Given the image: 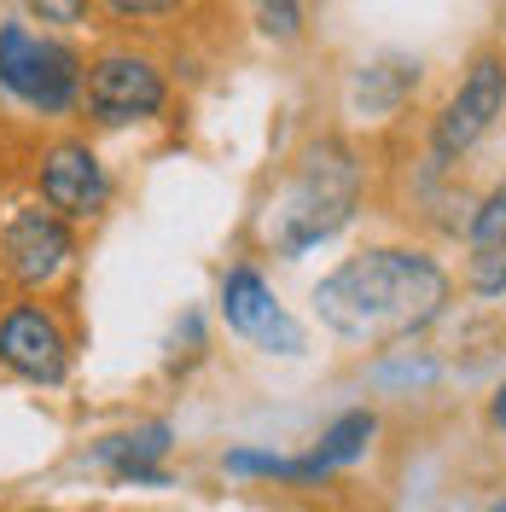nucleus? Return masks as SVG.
<instances>
[{
  "label": "nucleus",
  "instance_id": "obj_4",
  "mask_svg": "<svg viewBox=\"0 0 506 512\" xmlns=\"http://www.w3.org/2000/svg\"><path fill=\"white\" fill-rule=\"evenodd\" d=\"M506 117V53H477L460 76V88L443 99V111L431 117L425 158L431 169H454L483 146V134Z\"/></svg>",
  "mask_w": 506,
  "mask_h": 512
},
{
  "label": "nucleus",
  "instance_id": "obj_14",
  "mask_svg": "<svg viewBox=\"0 0 506 512\" xmlns=\"http://www.w3.org/2000/svg\"><path fill=\"white\" fill-rule=\"evenodd\" d=\"M437 379H443V367H437V361H431L425 350H390V355L379 361V367L367 373V384H373V390H390V396H413V390H431Z\"/></svg>",
  "mask_w": 506,
  "mask_h": 512
},
{
  "label": "nucleus",
  "instance_id": "obj_17",
  "mask_svg": "<svg viewBox=\"0 0 506 512\" xmlns=\"http://www.w3.org/2000/svg\"><path fill=\"white\" fill-rule=\"evenodd\" d=\"M30 18H41V24H59V30H70V24H82L88 18V6L94 0H18Z\"/></svg>",
  "mask_w": 506,
  "mask_h": 512
},
{
  "label": "nucleus",
  "instance_id": "obj_15",
  "mask_svg": "<svg viewBox=\"0 0 506 512\" xmlns=\"http://www.w3.org/2000/svg\"><path fill=\"white\" fill-rule=\"evenodd\" d=\"M256 30L268 41H297L303 35V0H256Z\"/></svg>",
  "mask_w": 506,
  "mask_h": 512
},
{
  "label": "nucleus",
  "instance_id": "obj_13",
  "mask_svg": "<svg viewBox=\"0 0 506 512\" xmlns=\"http://www.w3.org/2000/svg\"><path fill=\"white\" fill-rule=\"evenodd\" d=\"M373 437H379V414H373V408H349V414H338L326 431H320L315 454L326 460V472L338 478V472H349L355 460H367Z\"/></svg>",
  "mask_w": 506,
  "mask_h": 512
},
{
  "label": "nucleus",
  "instance_id": "obj_11",
  "mask_svg": "<svg viewBox=\"0 0 506 512\" xmlns=\"http://www.w3.org/2000/svg\"><path fill=\"white\" fill-rule=\"evenodd\" d=\"M175 448V431L152 419V425H134V431H111L94 443V466L111 472V483H140V489H169L163 472V454Z\"/></svg>",
  "mask_w": 506,
  "mask_h": 512
},
{
  "label": "nucleus",
  "instance_id": "obj_8",
  "mask_svg": "<svg viewBox=\"0 0 506 512\" xmlns=\"http://www.w3.org/2000/svg\"><path fill=\"white\" fill-rule=\"evenodd\" d=\"M0 367L24 384H64L70 379V338L53 309L41 303H12L0 315Z\"/></svg>",
  "mask_w": 506,
  "mask_h": 512
},
{
  "label": "nucleus",
  "instance_id": "obj_12",
  "mask_svg": "<svg viewBox=\"0 0 506 512\" xmlns=\"http://www.w3.org/2000/svg\"><path fill=\"white\" fill-rule=\"evenodd\" d=\"M419 59H373L361 64V76H355V111H367V117H390L402 99L419 88Z\"/></svg>",
  "mask_w": 506,
  "mask_h": 512
},
{
  "label": "nucleus",
  "instance_id": "obj_1",
  "mask_svg": "<svg viewBox=\"0 0 506 512\" xmlns=\"http://www.w3.org/2000/svg\"><path fill=\"white\" fill-rule=\"evenodd\" d=\"M454 280L419 245H367L309 291L315 320L344 344H408L448 315Z\"/></svg>",
  "mask_w": 506,
  "mask_h": 512
},
{
  "label": "nucleus",
  "instance_id": "obj_6",
  "mask_svg": "<svg viewBox=\"0 0 506 512\" xmlns=\"http://www.w3.org/2000/svg\"><path fill=\"white\" fill-rule=\"evenodd\" d=\"M222 320H227L233 338H245V344H256V350H268V355H303L309 350L303 326L280 309L274 286L256 274L251 262H239V268L222 274Z\"/></svg>",
  "mask_w": 506,
  "mask_h": 512
},
{
  "label": "nucleus",
  "instance_id": "obj_2",
  "mask_svg": "<svg viewBox=\"0 0 506 512\" xmlns=\"http://www.w3.org/2000/svg\"><path fill=\"white\" fill-rule=\"evenodd\" d=\"M361 192H367V169L355 158V146L326 134L315 146H303V158L291 163L285 187L274 192V204H268L262 239L274 245V256L297 262V256L332 245V239L355 222Z\"/></svg>",
  "mask_w": 506,
  "mask_h": 512
},
{
  "label": "nucleus",
  "instance_id": "obj_19",
  "mask_svg": "<svg viewBox=\"0 0 506 512\" xmlns=\"http://www.w3.org/2000/svg\"><path fill=\"white\" fill-rule=\"evenodd\" d=\"M495 507H501V512H506V495H501V501H495Z\"/></svg>",
  "mask_w": 506,
  "mask_h": 512
},
{
  "label": "nucleus",
  "instance_id": "obj_9",
  "mask_svg": "<svg viewBox=\"0 0 506 512\" xmlns=\"http://www.w3.org/2000/svg\"><path fill=\"white\" fill-rule=\"evenodd\" d=\"M35 187H41V204H53L64 222H94V216H105V204H111V175H105V163H99V152L88 140L47 146Z\"/></svg>",
  "mask_w": 506,
  "mask_h": 512
},
{
  "label": "nucleus",
  "instance_id": "obj_3",
  "mask_svg": "<svg viewBox=\"0 0 506 512\" xmlns=\"http://www.w3.org/2000/svg\"><path fill=\"white\" fill-rule=\"evenodd\" d=\"M0 88L41 117H64L82 105V59L30 24H0Z\"/></svg>",
  "mask_w": 506,
  "mask_h": 512
},
{
  "label": "nucleus",
  "instance_id": "obj_10",
  "mask_svg": "<svg viewBox=\"0 0 506 512\" xmlns=\"http://www.w3.org/2000/svg\"><path fill=\"white\" fill-rule=\"evenodd\" d=\"M466 291L483 303L506 297V181L483 192L466 222Z\"/></svg>",
  "mask_w": 506,
  "mask_h": 512
},
{
  "label": "nucleus",
  "instance_id": "obj_7",
  "mask_svg": "<svg viewBox=\"0 0 506 512\" xmlns=\"http://www.w3.org/2000/svg\"><path fill=\"white\" fill-rule=\"evenodd\" d=\"M0 256H6V274L18 280L24 291H41L53 286L64 268H70V256H76V233L64 222L59 210L47 204H30V210H18V216H6L0 227Z\"/></svg>",
  "mask_w": 506,
  "mask_h": 512
},
{
  "label": "nucleus",
  "instance_id": "obj_18",
  "mask_svg": "<svg viewBox=\"0 0 506 512\" xmlns=\"http://www.w3.org/2000/svg\"><path fill=\"white\" fill-rule=\"evenodd\" d=\"M489 425H495V431L506 437V379L495 384V396H489Z\"/></svg>",
  "mask_w": 506,
  "mask_h": 512
},
{
  "label": "nucleus",
  "instance_id": "obj_5",
  "mask_svg": "<svg viewBox=\"0 0 506 512\" xmlns=\"http://www.w3.org/2000/svg\"><path fill=\"white\" fill-rule=\"evenodd\" d=\"M82 105L99 128H128V123H146L169 105V82L163 70L146 53L134 47H111L99 53L88 70H82Z\"/></svg>",
  "mask_w": 506,
  "mask_h": 512
},
{
  "label": "nucleus",
  "instance_id": "obj_16",
  "mask_svg": "<svg viewBox=\"0 0 506 512\" xmlns=\"http://www.w3.org/2000/svg\"><path fill=\"white\" fill-rule=\"evenodd\" d=\"M111 18H123V24H146V18H175V12H187L192 0H99Z\"/></svg>",
  "mask_w": 506,
  "mask_h": 512
}]
</instances>
